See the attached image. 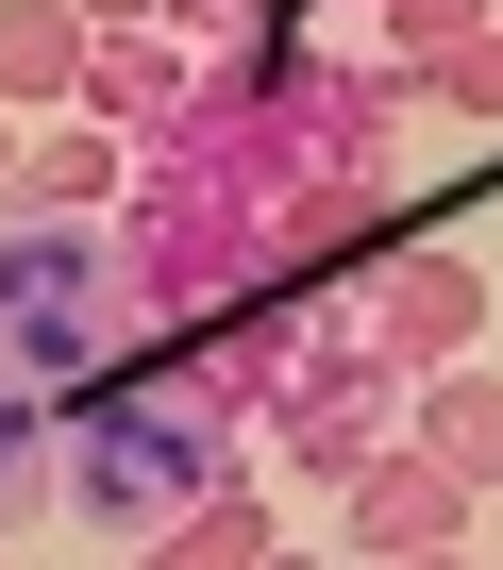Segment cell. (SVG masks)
<instances>
[{
  "label": "cell",
  "mask_w": 503,
  "mask_h": 570,
  "mask_svg": "<svg viewBox=\"0 0 503 570\" xmlns=\"http://www.w3.org/2000/svg\"><path fill=\"white\" fill-rule=\"evenodd\" d=\"M470 503H486L470 470H436L420 436H386V453L353 470V553H369V570H386V553H470Z\"/></svg>",
  "instance_id": "cell-1"
},
{
  "label": "cell",
  "mask_w": 503,
  "mask_h": 570,
  "mask_svg": "<svg viewBox=\"0 0 503 570\" xmlns=\"http://www.w3.org/2000/svg\"><path fill=\"white\" fill-rule=\"evenodd\" d=\"M386 436H403V370H386V353H319V370L286 386V453H303V470H336V487H353Z\"/></svg>",
  "instance_id": "cell-2"
},
{
  "label": "cell",
  "mask_w": 503,
  "mask_h": 570,
  "mask_svg": "<svg viewBox=\"0 0 503 570\" xmlns=\"http://www.w3.org/2000/svg\"><path fill=\"white\" fill-rule=\"evenodd\" d=\"M470 320H486V285H470L453 252H403L386 303H369V353H386V370H470Z\"/></svg>",
  "instance_id": "cell-3"
},
{
  "label": "cell",
  "mask_w": 503,
  "mask_h": 570,
  "mask_svg": "<svg viewBox=\"0 0 503 570\" xmlns=\"http://www.w3.org/2000/svg\"><path fill=\"white\" fill-rule=\"evenodd\" d=\"M85 51H101L85 0H0V118L18 101H85Z\"/></svg>",
  "instance_id": "cell-4"
},
{
  "label": "cell",
  "mask_w": 503,
  "mask_h": 570,
  "mask_svg": "<svg viewBox=\"0 0 503 570\" xmlns=\"http://www.w3.org/2000/svg\"><path fill=\"white\" fill-rule=\"evenodd\" d=\"M18 218H101L118 202V135L101 118H68V135H18V185H0Z\"/></svg>",
  "instance_id": "cell-5"
},
{
  "label": "cell",
  "mask_w": 503,
  "mask_h": 570,
  "mask_svg": "<svg viewBox=\"0 0 503 570\" xmlns=\"http://www.w3.org/2000/svg\"><path fill=\"white\" fill-rule=\"evenodd\" d=\"M185 101H201V85H185L168 35H101V51H85V118H101V135H151V118H185Z\"/></svg>",
  "instance_id": "cell-6"
},
{
  "label": "cell",
  "mask_w": 503,
  "mask_h": 570,
  "mask_svg": "<svg viewBox=\"0 0 503 570\" xmlns=\"http://www.w3.org/2000/svg\"><path fill=\"white\" fill-rule=\"evenodd\" d=\"M269 252H286V268H336V252H386V185H353V168L286 185V202H269Z\"/></svg>",
  "instance_id": "cell-7"
},
{
  "label": "cell",
  "mask_w": 503,
  "mask_h": 570,
  "mask_svg": "<svg viewBox=\"0 0 503 570\" xmlns=\"http://www.w3.org/2000/svg\"><path fill=\"white\" fill-rule=\"evenodd\" d=\"M420 453L503 503V370H436V386H420Z\"/></svg>",
  "instance_id": "cell-8"
},
{
  "label": "cell",
  "mask_w": 503,
  "mask_h": 570,
  "mask_svg": "<svg viewBox=\"0 0 503 570\" xmlns=\"http://www.w3.org/2000/svg\"><path fill=\"white\" fill-rule=\"evenodd\" d=\"M251 553H269V520H251V487H218V503H185L135 570H251Z\"/></svg>",
  "instance_id": "cell-9"
},
{
  "label": "cell",
  "mask_w": 503,
  "mask_h": 570,
  "mask_svg": "<svg viewBox=\"0 0 503 570\" xmlns=\"http://www.w3.org/2000/svg\"><path fill=\"white\" fill-rule=\"evenodd\" d=\"M369 18L403 35V68H436V51H470V35L503 18V0H369Z\"/></svg>",
  "instance_id": "cell-10"
},
{
  "label": "cell",
  "mask_w": 503,
  "mask_h": 570,
  "mask_svg": "<svg viewBox=\"0 0 503 570\" xmlns=\"http://www.w3.org/2000/svg\"><path fill=\"white\" fill-rule=\"evenodd\" d=\"M420 101H453V118H503V18H486L470 51H436V68H420Z\"/></svg>",
  "instance_id": "cell-11"
},
{
  "label": "cell",
  "mask_w": 503,
  "mask_h": 570,
  "mask_svg": "<svg viewBox=\"0 0 503 570\" xmlns=\"http://www.w3.org/2000/svg\"><path fill=\"white\" fill-rule=\"evenodd\" d=\"M85 18H101V35H135V18H168V0H85Z\"/></svg>",
  "instance_id": "cell-12"
},
{
  "label": "cell",
  "mask_w": 503,
  "mask_h": 570,
  "mask_svg": "<svg viewBox=\"0 0 503 570\" xmlns=\"http://www.w3.org/2000/svg\"><path fill=\"white\" fill-rule=\"evenodd\" d=\"M386 570H486V553H386Z\"/></svg>",
  "instance_id": "cell-13"
},
{
  "label": "cell",
  "mask_w": 503,
  "mask_h": 570,
  "mask_svg": "<svg viewBox=\"0 0 503 570\" xmlns=\"http://www.w3.org/2000/svg\"><path fill=\"white\" fill-rule=\"evenodd\" d=\"M0 185H18V118H0Z\"/></svg>",
  "instance_id": "cell-14"
},
{
  "label": "cell",
  "mask_w": 503,
  "mask_h": 570,
  "mask_svg": "<svg viewBox=\"0 0 503 570\" xmlns=\"http://www.w3.org/2000/svg\"><path fill=\"white\" fill-rule=\"evenodd\" d=\"M251 570H319V553H251Z\"/></svg>",
  "instance_id": "cell-15"
}]
</instances>
